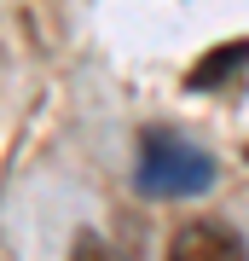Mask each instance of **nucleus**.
<instances>
[{"label": "nucleus", "instance_id": "nucleus-3", "mask_svg": "<svg viewBox=\"0 0 249 261\" xmlns=\"http://www.w3.org/2000/svg\"><path fill=\"white\" fill-rule=\"evenodd\" d=\"M249 64V41H226V47H214L209 58H197V70H191V87H220L232 70H243Z\"/></svg>", "mask_w": 249, "mask_h": 261}, {"label": "nucleus", "instance_id": "nucleus-4", "mask_svg": "<svg viewBox=\"0 0 249 261\" xmlns=\"http://www.w3.org/2000/svg\"><path fill=\"white\" fill-rule=\"evenodd\" d=\"M70 261H116V250H110V244H99V238H81Z\"/></svg>", "mask_w": 249, "mask_h": 261}, {"label": "nucleus", "instance_id": "nucleus-1", "mask_svg": "<svg viewBox=\"0 0 249 261\" xmlns=\"http://www.w3.org/2000/svg\"><path fill=\"white\" fill-rule=\"evenodd\" d=\"M209 180H214L209 151H197L168 128L145 134V145H139V192L145 197H197L209 192Z\"/></svg>", "mask_w": 249, "mask_h": 261}, {"label": "nucleus", "instance_id": "nucleus-2", "mask_svg": "<svg viewBox=\"0 0 249 261\" xmlns=\"http://www.w3.org/2000/svg\"><path fill=\"white\" fill-rule=\"evenodd\" d=\"M168 261H249V250L226 221H191V226L174 232Z\"/></svg>", "mask_w": 249, "mask_h": 261}]
</instances>
